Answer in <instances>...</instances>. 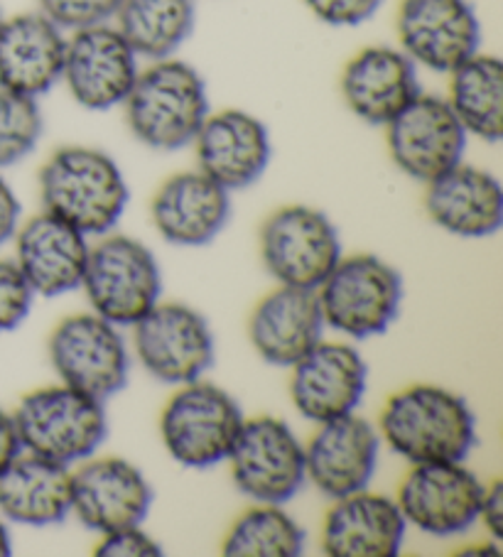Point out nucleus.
Returning <instances> with one entry per match:
<instances>
[{"instance_id":"1","label":"nucleus","mask_w":503,"mask_h":557,"mask_svg":"<svg viewBox=\"0 0 503 557\" xmlns=\"http://www.w3.org/2000/svg\"><path fill=\"white\" fill-rule=\"evenodd\" d=\"M40 197L47 214L84 236H106L123 216L131 191L121 168L103 150L64 146L40 170Z\"/></svg>"},{"instance_id":"2","label":"nucleus","mask_w":503,"mask_h":557,"mask_svg":"<svg viewBox=\"0 0 503 557\" xmlns=\"http://www.w3.org/2000/svg\"><path fill=\"white\" fill-rule=\"evenodd\" d=\"M123 109L135 140L158 152L189 148L211 113L205 76L175 57L140 70Z\"/></svg>"},{"instance_id":"3","label":"nucleus","mask_w":503,"mask_h":557,"mask_svg":"<svg viewBox=\"0 0 503 557\" xmlns=\"http://www.w3.org/2000/svg\"><path fill=\"white\" fill-rule=\"evenodd\" d=\"M381 435L410 465L464 462L477 442V420L457 393L420 383L385 403Z\"/></svg>"},{"instance_id":"4","label":"nucleus","mask_w":503,"mask_h":557,"mask_svg":"<svg viewBox=\"0 0 503 557\" xmlns=\"http://www.w3.org/2000/svg\"><path fill=\"white\" fill-rule=\"evenodd\" d=\"M23 453L72 467L94 457L109 435L103 400L72 386L27 393L13 412Z\"/></svg>"},{"instance_id":"5","label":"nucleus","mask_w":503,"mask_h":557,"mask_svg":"<svg viewBox=\"0 0 503 557\" xmlns=\"http://www.w3.org/2000/svg\"><path fill=\"white\" fill-rule=\"evenodd\" d=\"M315 293L327 326L352 339H371L398 317L403 277L379 256H342Z\"/></svg>"},{"instance_id":"6","label":"nucleus","mask_w":503,"mask_h":557,"mask_svg":"<svg viewBox=\"0 0 503 557\" xmlns=\"http://www.w3.org/2000/svg\"><path fill=\"white\" fill-rule=\"evenodd\" d=\"M244 412L224 388L192 381L180 386L160 418L164 449L189 469H211L226 462L244 425Z\"/></svg>"},{"instance_id":"7","label":"nucleus","mask_w":503,"mask_h":557,"mask_svg":"<svg viewBox=\"0 0 503 557\" xmlns=\"http://www.w3.org/2000/svg\"><path fill=\"white\" fill-rule=\"evenodd\" d=\"M82 287L94 312L115 326H133L160 302V268L131 236H106L86 261Z\"/></svg>"},{"instance_id":"8","label":"nucleus","mask_w":503,"mask_h":557,"mask_svg":"<svg viewBox=\"0 0 503 557\" xmlns=\"http://www.w3.org/2000/svg\"><path fill=\"white\" fill-rule=\"evenodd\" d=\"M226 462L238 492L256 504L283 506L307 482L305 445L273 416L244 420Z\"/></svg>"},{"instance_id":"9","label":"nucleus","mask_w":503,"mask_h":557,"mask_svg":"<svg viewBox=\"0 0 503 557\" xmlns=\"http://www.w3.org/2000/svg\"><path fill=\"white\" fill-rule=\"evenodd\" d=\"M260 256L280 285L317 290L342 258V242L319 209L290 205L260 228Z\"/></svg>"},{"instance_id":"10","label":"nucleus","mask_w":503,"mask_h":557,"mask_svg":"<svg viewBox=\"0 0 503 557\" xmlns=\"http://www.w3.org/2000/svg\"><path fill=\"white\" fill-rule=\"evenodd\" d=\"M50 359L64 386L109 400L128 386L131 357L115 324L96 312L72 314L50 337Z\"/></svg>"},{"instance_id":"11","label":"nucleus","mask_w":503,"mask_h":557,"mask_svg":"<svg viewBox=\"0 0 503 557\" xmlns=\"http://www.w3.org/2000/svg\"><path fill=\"white\" fill-rule=\"evenodd\" d=\"M133 347L143 369L170 386L199 381L214 363V334L207 317L182 302H158L133 324Z\"/></svg>"},{"instance_id":"12","label":"nucleus","mask_w":503,"mask_h":557,"mask_svg":"<svg viewBox=\"0 0 503 557\" xmlns=\"http://www.w3.org/2000/svg\"><path fill=\"white\" fill-rule=\"evenodd\" d=\"M467 140V131L447 99L422 91L385 126V143L395 168L422 185L459 165Z\"/></svg>"},{"instance_id":"13","label":"nucleus","mask_w":503,"mask_h":557,"mask_svg":"<svg viewBox=\"0 0 503 557\" xmlns=\"http://www.w3.org/2000/svg\"><path fill=\"white\" fill-rule=\"evenodd\" d=\"M398 47L415 66L450 74L479 52L481 23L469 0H401Z\"/></svg>"},{"instance_id":"14","label":"nucleus","mask_w":503,"mask_h":557,"mask_svg":"<svg viewBox=\"0 0 503 557\" xmlns=\"http://www.w3.org/2000/svg\"><path fill=\"white\" fill-rule=\"evenodd\" d=\"M138 60L115 25H96L66 37L62 82L89 111H111L128 99L138 79Z\"/></svg>"},{"instance_id":"15","label":"nucleus","mask_w":503,"mask_h":557,"mask_svg":"<svg viewBox=\"0 0 503 557\" xmlns=\"http://www.w3.org/2000/svg\"><path fill=\"white\" fill-rule=\"evenodd\" d=\"M483 484L464 462L413 465L398 488L405 523L430 535H459L479 521Z\"/></svg>"},{"instance_id":"16","label":"nucleus","mask_w":503,"mask_h":557,"mask_svg":"<svg viewBox=\"0 0 503 557\" xmlns=\"http://www.w3.org/2000/svg\"><path fill=\"white\" fill-rule=\"evenodd\" d=\"M152 506V486L138 467L121 457L84 459L72 472V513L96 533L143 525Z\"/></svg>"},{"instance_id":"17","label":"nucleus","mask_w":503,"mask_h":557,"mask_svg":"<svg viewBox=\"0 0 503 557\" xmlns=\"http://www.w3.org/2000/svg\"><path fill=\"white\" fill-rule=\"evenodd\" d=\"M369 386V367L349 344L319 342L293 367L290 398L297 412L312 422L349 416Z\"/></svg>"},{"instance_id":"18","label":"nucleus","mask_w":503,"mask_h":557,"mask_svg":"<svg viewBox=\"0 0 503 557\" xmlns=\"http://www.w3.org/2000/svg\"><path fill=\"white\" fill-rule=\"evenodd\" d=\"M379 447V432L354 412L319 422L305 447V474L317 492L334 502L364 492L373 479Z\"/></svg>"},{"instance_id":"19","label":"nucleus","mask_w":503,"mask_h":557,"mask_svg":"<svg viewBox=\"0 0 503 557\" xmlns=\"http://www.w3.org/2000/svg\"><path fill=\"white\" fill-rule=\"evenodd\" d=\"M192 148L197 170L229 191L246 189L263 177L273 156L266 123L241 109L209 113Z\"/></svg>"},{"instance_id":"20","label":"nucleus","mask_w":503,"mask_h":557,"mask_svg":"<svg viewBox=\"0 0 503 557\" xmlns=\"http://www.w3.org/2000/svg\"><path fill=\"white\" fill-rule=\"evenodd\" d=\"M418 94V66L401 47H366L342 72L346 109L369 126L385 128Z\"/></svg>"},{"instance_id":"21","label":"nucleus","mask_w":503,"mask_h":557,"mask_svg":"<svg viewBox=\"0 0 503 557\" xmlns=\"http://www.w3.org/2000/svg\"><path fill=\"white\" fill-rule=\"evenodd\" d=\"M66 33L42 13H21L0 25V89L40 99L62 82Z\"/></svg>"},{"instance_id":"22","label":"nucleus","mask_w":503,"mask_h":557,"mask_svg":"<svg viewBox=\"0 0 503 557\" xmlns=\"http://www.w3.org/2000/svg\"><path fill=\"white\" fill-rule=\"evenodd\" d=\"M89 251V236L47 211L15 232V263L35 295L57 297L82 287Z\"/></svg>"},{"instance_id":"23","label":"nucleus","mask_w":503,"mask_h":557,"mask_svg":"<svg viewBox=\"0 0 503 557\" xmlns=\"http://www.w3.org/2000/svg\"><path fill=\"white\" fill-rule=\"evenodd\" d=\"M231 191L205 172L170 177L152 199L150 216L158 234L175 246H207L224 232L231 216Z\"/></svg>"},{"instance_id":"24","label":"nucleus","mask_w":503,"mask_h":557,"mask_svg":"<svg viewBox=\"0 0 503 557\" xmlns=\"http://www.w3.org/2000/svg\"><path fill=\"white\" fill-rule=\"evenodd\" d=\"M324 317L317 293L280 285L256 305L248 320V339L258 357L280 369H293L322 342Z\"/></svg>"},{"instance_id":"25","label":"nucleus","mask_w":503,"mask_h":557,"mask_svg":"<svg viewBox=\"0 0 503 557\" xmlns=\"http://www.w3.org/2000/svg\"><path fill=\"white\" fill-rule=\"evenodd\" d=\"M408 523L389 496L364 492L336 498L322 525V547L332 557H393Z\"/></svg>"},{"instance_id":"26","label":"nucleus","mask_w":503,"mask_h":557,"mask_svg":"<svg viewBox=\"0 0 503 557\" xmlns=\"http://www.w3.org/2000/svg\"><path fill=\"white\" fill-rule=\"evenodd\" d=\"M425 209L444 232L462 238L493 236L503 224V189L491 172L459 162L428 182Z\"/></svg>"},{"instance_id":"27","label":"nucleus","mask_w":503,"mask_h":557,"mask_svg":"<svg viewBox=\"0 0 503 557\" xmlns=\"http://www.w3.org/2000/svg\"><path fill=\"white\" fill-rule=\"evenodd\" d=\"M0 513L33 528L62 523L72 513V469L21 453L0 474Z\"/></svg>"},{"instance_id":"28","label":"nucleus","mask_w":503,"mask_h":557,"mask_svg":"<svg viewBox=\"0 0 503 557\" xmlns=\"http://www.w3.org/2000/svg\"><path fill=\"white\" fill-rule=\"evenodd\" d=\"M197 23V0H121L115 30L148 62L175 57Z\"/></svg>"},{"instance_id":"29","label":"nucleus","mask_w":503,"mask_h":557,"mask_svg":"<svg viewBox=\"0 0 503 557\" xmlns=\"http://www.w3.org/2000/svg\"><path fill=\"white\" fill-rule=\"evenodd\" d=\"M447 103L467 136L499 143L503 136V64L499 57L479 50L450 72Z\"/></svg>"},{"instance_id":"30","label":"nucleus","mask_w":503,"mask_h":557,"mask_svg":"<svg viewBox=\"0 0 503 557\" xmlns=\"http://www.w3.org/2000/svg\"><path fill=\"white\" fill-rule=\"evenodd\" d=\"M305 550V531L285 508L258 504L231 525L224 541L229 557H297Z\"/></svg>"},{"instance_id":"31","label":"nucleus","mask_w":503,"mask_h":557,"mask_svg":"<svg viewBox=\"0 0 503 557\" xmlns=\"http://www.w3.org/2000/svg\"><path fill=\"white\" fill-rule=\"evenodd\" d=\"M45 119L37 99L0 89V170L23 162L40 146Z\"/></svg>"},{"instance_id":"32","label":"nucleus","mask_w":503,"mask_h":557,"mask_svg":"<svg viewBox=\"0 0 503 557\" xmlns=\"http://www.w3.org/2000/svg\"><path fill=\"white\" fill-rule=\"evenodd\" d=\"M121 0H37V13L54 23L62 33H79L86 27L109 25L119 13Z\"/></svg>"},{"instance_id":"33","label":"nucleus","mask_w":503,"mask_h":557,"mask_svg":"<svg viewBox=\"0 0 503 557\" xmlns=\"http://www.w3.org/2000/svg\"><path fill=\"white\" fill-rule=\"evenodd\" d=\"M35 290L15 261H0V334L21 326L33 310Z\"/></svg>"},{"instance_id":"34","label":"nucleus","mask_w":503,"mask_h":557,"mask_svg":"<svg viewBox=\"0 0 503 557\" xmlns=\"http://www.w3.org/2000/svg\"><path fill=\"white\" fill-rule=\"evenodd\" d=\"M385 0H305L307 11L319 23L332 27H359L381 11Z\"/></svg>"},{"instance_id":"35","label":"nucleus","mask_w":503,"mask_h":557,"mask_svg":"<svg viewBox=\"0 0 503 557\" xmlns=\"http://www.w3.org/2000/svg\"><path fill=\"white\" fill-rule=\"evenodd\" d=\"M94 553L96 557H158L162 555V547L140 525H131L106 533Z\"/></svg>"},{"instance_id":"36","label":"nucleus","mask_w":503,"mask_h":557,"mask_svg":"<svg viewBox=\"0 0 503 557\" xmlns=\"http://www.w3.org/2000/svg\"><path fill=\"white\" fill-rule=\"evenodd\" d=\"M479 521L487 525V531L493 535V541L499 543L503 537V482H493L491 486H483Z\"/></svg>"},{"instance_id":"37","label":"nucleus","mask_w":503,"mask_h":557,"mask_svg":"<svg viewBox=\"0 0 503 557\" xmlns=\"http://www.w3.org/2000/svg\"><path fill=\"white\" fill-rule=\"evenodd\" d=\"M21 199L13 191V187L0 177V246H5L21 226Z\"/></svg>"},{"instance_id":"38","label":"nucleus","mask_w":503,"mask_h":557,"mask_svg":"<svg viewBox=\"0 0 503 557\" xmlns=\"http://www.w3.org/2000/svg\"><path fill=\"white\" fill-rule=\"evenodd\" d=\"M23 453L21 437H17L13 412L0 408V474L13 465V459Z\"/></svg>"},{"instance_id":"39","label":"nucleus","mask_w":503,"mask_h":557,"mask_svg":"<svg viewBox=\"0 0 503 557\" xmlns=\"http://www.w3.org/2000/svg\"><path fill=\"white\" fill-rule=\"evenodd\" d=\"M11 553H13L11 533H8V525L0 521V557H8Z\"/></svg>"},{"instance_id":"40","label":"nucleus","mask_w":503,"mask_h":557,"mask_svg":"<svg viewBox=\"0 0 503 557\" xmlns=\"http://www.w3.org/2000/svg\"><path fill=\"white\" fill-rule=\"evenodd\" d=\"M459 555H493V557H499L501 553H499V547L496 545H479V547H467V550H462Z\"/></svg>"},{"instance_id":"41","label":"nucleus","mask_w":503,"mask_h":557,"mask_svg":"<svg viewBox=\"0 0 503 557\" xmlns=\"http://www.w3.org/2000/svg\"><path fill=\"white\" fill-rule=\"evenodd\" d=\"M3 21H5V15H3V11H0V25H3Z\"/></svg>"}]
</instances>
